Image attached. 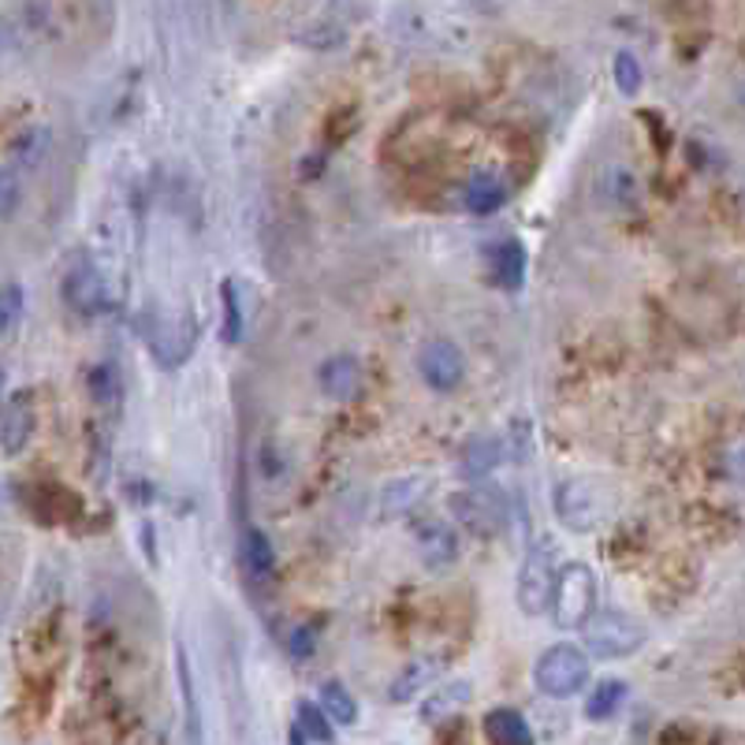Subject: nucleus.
I'll return each instance as SVG.
<instances>
[{
	"label": "nucleus",
	"mask_w": 745,
	"mask_h": 745,
	"mask_svg": "<svg viewBox=\"0 0 745 745\" xmlns=\"http://www.w3.org/2000/svg\"><path fill=\"white\" fill-rule=\"evenodd\" d=\"M548 608L559 630H582L596 612V574L585 563H563L552 582Z\"/></svg>",
	"instance_id": "nucleus-1"
},
{
	"label": "nucleus",
	"mask_w": 745,
	"mask_h": 745,
	"mask_svg": "<svg viewBox=\"0 0 745 745\" xmlns=\"http://www.w3.org/2000/svg\"><path fill=\"white\" fill-rule=\"evenodd\" d=\"M589 653L578 648L574 642H559L540 653V659L534 664V683L545 697L567 701L574 694H582L589 686Z\"/></svg>",
	"instance_id": "nucleus-2"
},
{
	"label": "nucleus",
	"mask_w": 745,
	"mask_h": 745,
	"mask_svg": "<svg viewBox=\"0 0 745 745\" xmlns=\"http://www.w3.org/2000/svg\"><path fill=\"white\" fill-rule=\"evenodd\" d=\"M582 630H585V653L596 659H623L645 645L642 623L623 612H593Z\"/></svg>",
	"instance_id": "nucleus-3"
},
{
	"label": "nucleus",
	"mask_w": 745,
	"mask_h": 745,
	"mask_svg": "<svg viewBox=\"0 0 745 745\" xmlns=\"http://www.w3.org/2000/svg\"><path fill=\"white\" fill-rule=\"evenodd\" d=\"M552 582H556V540L537 537L518 570V608L526 615L548 612Z\"/></svg>",
	"instance_id": "nucleus-4"
},
{
	"label": "nucleus",
	"mask_w": 745,
	"mask_h": 745,
	"mask_svg": "<svg viewBox=\"0 0 745 745\" xmlns=\"http://www.w3.org/2000/svg\"><path fill=\"white\" fill-rule=\"evenodd\" d=\"M552 504H556V518L563 522L574 534H589L604 522V496H600V485L585 481H563L556 485V496H552Z\"/></svg>",
	"instance_id": "nucleus-5"
},
{
	"label": "nucleus",
	"mask_w": 745,
	"mask_h": 745,
	"mask_svg": "<svg viewBox=\"0 0 745 745\" xmlns=\"http://www.w3.org/2000/svg\"><path fill=\"white\" fill-rule=\"evenodd\" d=\"M60 295H63V302H68V310H74L79 317L101 314V306H105V280H101L98 265L79 254V258L68 265V272H63Z\"/></svg>",
	"instance_id": "nucleus-6"
},
{
	"label": "nucleus",
	"mask_w": 745,
	"mask_h": 745,
	"mask_svg": "<svg viewBox=\"0 0 745 745\" xmlns=\"http://www.w3.org/2000/svg\"><path fill=\"white\" fill-rule=\"evenodd\" d=\"M418 369H421V380L433 391H455L466 377V358H463V350L455 344H447V339H433V344L421 347Z\"/></svg>",
	"instance_id": "nucleus-7"
},
{
	"label": "nucleus",
	"mask_w": 745,
	"mask_h": 745,
	"mask_svg": "<svg viewBox=\"0 0 745 745\" xmlns=\"http://www.w3.org/2000/svg\"><path fill=\"white\" fill-rule=\"evenodd\" d=\"M451 515L477 537H496L507 522L504 504L493 493H485V488H470V493L451 496Z\"/></svg>",
	"instance_id": "nucleus-8"
},
{
	"label": "nucleus",
	"mask_w": 745,
	"mask_h": 745,
	"mask_svg": "<svg viewBox=\"0 0 745 745\" xmlns=\"http://www.w3.org/2000/svg\"><path fill=\"white\" fill-rule=\"evenodd\" d=\"M30 433H34V399H30V391H16L4 403V414H0V451L19 455Z\"/></svg>",
	"instance_id": "nucleus-9"
},
{
	"label": "nucleus",
	"mask_w": 745,
	"mask_h": 745,
	"mask_svg": "<svg viewBox=\"0 0 745 745\" xmlns=\"http://www.w3.org/2000/svg\"><path fill=\"white\" fill-rule=\"evenodd\" d=\"M488 272L493 280L504 287V291H518L526 284V247L518 239H496L493 247L485 250Z\"/></svg>",
	"instance_id": "nucleus-10"
},
{
	"label": "nucleus",
	"mask_w": 745,
	"mask_h": 745,
	"mask_svg": "<svg viewBox=\"0 0 745 745\" xmlns=\"http://www.w3.org/2000/svg\"><path fill=\"white\" fill-rule=\"evenodd\" d=\"M418 548H421L425 567L444 570L459 556V537H455V529L447 526V522H425L418 529Z\"/></svg>",
	"instance_id": "nucleus-11"
},
{
	"label": "nucleus",
	"mask_w": 745,
	"mask_h": 745,
	"mask_svg": "<svg viewBox=\"0 0 745 745\" xmlns=\"http://www.w3.org/2000/svg\"><path fill=\"white\" fill-rule=\"evenodd\" d=\"M444 664L436 656H425V659H410L407 667L399 670L396 678H391L388 686V697L396 701V705H407V701H414L421 694V689H429L436 678H440Z\"/></svg>",
	"instance_id": "nucleus-12"
},
{
	"label": "nucleus",
	"mask_w": 745,
	"mask_h": 745,
	"mask_svg": "<svg viewBox=\"0 0 745 745\" xmlns=\"http://www.w3.org/2000/svg\"><path fill=\"white\" fill-rule=\"evenodd\" d=\"M317 380H321V391H325V396H332V399H339V403H347V399H355L358 391H361V366H358V358L336 355V358H328L325 366H321V372H317Z\"/></svg>",
	"instance_id": "nucleus-13"
},
{
	"label": "nucleus",
	"mask_w": 745,
	"mask_h": 745,
	"mask_svg": "<svg viewBox=\"0 0 745 745\" xmlns=\"http://www.w3.org/2000/svg\"><path fill=\"white\" fill-rule=\"evenodd\" d=\"M507 201V179L499 172H474L470 183L463 190V206L474 212V217H488Z\"/></svg>",
	"instance_id": "nucleus-14"
},
{
	"label": "nucleus",
	"mask_w": 745,
	"mask_h": 745,
	"mask_svg": "<svg viewBox=\"0 0 745 745\" xmlns=\"http://www.w3.org/2000/svg\"><path fill=\"white\" fill-rule=\"evenodd\" d=\"M470 697H474L470 683H451L444 689H433V694L421 701V719L433 723V727H436V723L455 719L466 705H470Z\"/></svg>",
	"instance_id": "nucleus-15"
},
{
	"label": "nucleus",
	"mask_w": 745,
	"mask_h": 745,
	"mask_svg": "<svg viewBox=\"0 0 745 745\" xmlns=\"http://www.w3.org/2000/svg\"><path fill=\"white\" fill-rule=\"evenodd\" d=\"M429 493H433L429 477H403V481H391V488H385V496H380V510H385L388 518L410 515V510L418 507Z\"/></svg>",
	"instance_id": "nucleus-16"
},
{
	"label": "nucleus",
	"mask_w": 745,
	"mask_h": 745,
	"mask_svg": "<svg viewBox=\"0 0 745 745\" xmlns=\"http://www.w3.org/2000/svg\"><path fill=\"white\" fill-rule=\"evenodd\" d=\"M485 734L496 745H534V731L515 708H493L485 716Z\"/></svg>",
	"instance_id": "nucleus-17"
},
{
	"label": "nucleus",
	"mask_w": 745,
	"mask_h": 745,
	"mask_svg": "<svg viewBox=\"0 0 745 745\" xmlns=\"http://www.w3.org/2000/svg\"><path fill=\"white\" fill-rule=\"evenodd\" d=\"M499 463H504V444H499L496 436H474V440L463 447V474L470 477V481L488 477Z\"/></svg>",
	"instance_id": "nucleus-18"
},
{
	"label": "nucleus",
	"mask_w": 745,
	"mask_h": 745,
	"mask_svg": "<svg viewBox=\"0 0 745 745\" xmlns=\"http://www.w3.org/2000/svg\"><path fill=\"white\" fill-rule=\"evenodd\" d=\"M287 738H291L295 745H310V742L325 745V742L336 738V723L328 719L317 705H298L295 708V727H291Z\"/></svg>",
	"instance_id": "nucleus-19"
},
{
	"label": "nucleus",
	"mask_w": 745,
	"mask_h": 745,
	"mask_svg": "<svg viewBox=\"0 0 745 745\" xmlns=\"http://www.w3.org/2000/svg\"><path fill=\"white\" fill-rule=\"evenodd\" d=\"M626 694H630V686L619 683V678H604V683H596L589 689V697H585V719H593V723L612 719L615 712L626 705Z\"/></svg>",
	"instance_id": "nucleus-20"
},
{
	"label": "nucleus",
	"mask_w": 745,
	"mask_h": 745,
	"mask_svg": "<svg viewBox=\"0 0 745 745\" xmlns=\"http://www.w3.org/2000/svg\"><path fill=\"white\" fill-rule=\"evenodd\" d=\"M242 563H247L254 582H265L272 574L276 552H272V540L265 537L261 529H247V534H242Z\"/></svg>",
	"instance_id": "nucleus-21"
},
{
	"label": "nucleus",
	"mask_w": 745,
	"mask_h": 745,
	"mask_svg": "<svg viewBox=\"0 0 745 745\" xmlns=\"http://www.w3.org/2000/svg\"><path fill=\"white\" fill-rule=\"evenodd\" d=\"M317 708H321L325 716L336 723V727H350V723L358 719V705H355V697H350L347 689L339 686V683H325V686H321V697H317Z\"/></svg>",
	"instance_id": "nucleus-22"
},
{
	"label": "nucleus",
	"mask_w": 745,
	"mask_h": 745,
	"mask_svg": "<svg viewBox=\"0 0 745 745\" xmlns=\"http://www.w3.org/2000/svg\"><path fill=\"white\" fill-rule=\"evenodd\" d=\"M90 396L93 403H101V407H116L123 396V380L120 372H116L112 361H101V366H93L90 372Z\"/></svg>",
	"instance_id": "nucleus-23"
},
{
	"label": "nucleus",
	"mask_w": 745,
	"mask_h": 745,
	"mask_svg": "<svg viewBox=\"0 0 745 745\" xmlns=\"http://www.w3.org/2000/svg\"><path fill=\"white\" fill-rule=\"evenodd\" d=\"M615 87H619V93H626V98H634V93L645 87V71L630 49L615 52Z\"/></svg>",
	"instance_id": "nucleus-24"
},
{
	"label": "nucleus",
	"mask_w": 745,
	"mask_h": 745,
	"mask_svg": "<svg viewBox=\"0 0 745 745\" xmlns=\"http://www.w3.org/2000/svg\"><path fill=\"white\" fill-rule=\"evenodd\" d=\"M220 295H224V339H228V344H239L242 339V302H239V287L236 284H224L220 287Z\"/></svg>",
	"instance_id": "nucleus-25"
},
{
	"label": "nucleus",
	"mask_w": 745,
	"mask_h": 745,
	"mask_svg": "<svg viewBox=\"0 0 745 745\" xmlns=\"http://www.w3.org/2000/svg\"><path fill=\"white\" fill-rule=\"evenodd\" d=\"M179 686H183V701H187V719H190V738H198V697H195V678H190V659L187 653L179 648Z\"/></svg>",
	"instance_id": "nucleus-26"
},
{
	"label": "nucleus",
	"mask_w": 745,
	"mask_h": 745,
	"mask_svg": "<svg viewBox=\"0 0 745 745\" xmlns=\"http://www.w3.org/2000/svg\"><path fill=\"white\" fill-rule=\"evenodd\" d=\"M310 653H314V630L298 626V630L291 634V656H295V659H306Z\"/></svg>",
	"instance_id": "nucleus-27"
},
{
	"label": "nucleus",
	"mask_w": 745,
	"mask_h": 745,
	"mask_svg": "<svg viewBox=\"0 0 745 745\" xmlns=\"http://www.w3.org/2000/svg\"><path fill=\"white\" fill-rule=\"evenodd\" d=\"M0 396H4V366H0Z\"/></svg>",
	"instance_id": "nucleus-28"
}]
</instances>
